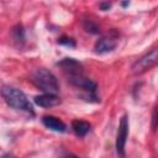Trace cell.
Segmentation results:
<instances>
[{"instance_id": "1", "label": "cell", "mask_w": 158, "mask_h": 158, "mask_svg": "<svg viewBox=\"0 0 158 158\" xmlns=\"http://www.w3.org/2000/svg\"><path fill=\"white\" fill-rule=\"evenodd\" d=\"M32 81L38 89H41L46 94H56L59 90L57 78L52 72L46 68L36 69L32 74Z\"/></svg>"}, {"instance_id": "2", "label": "cell", "mask_w": 158, "mask_h": 158, "mask_svg": "<svg viewBox=\"0 0 158 158\" xmlns=\"http://www.w3.org/2000/svg\"><path fill=\"white\" fill-rule=\"evenodd\" d=\"M1 95H2L4 100L6 101V104L9 106H11L12 109L33 112L31 104L28 102L26 95L21 90L12 88V86H9V85H4L1 89Z\"/></svg>"}, {"instance_id": "3", "label": "cell", "mask_w": 158, "mask_h": 158, "mask_svg": "<svg viewBox=\"0 0 158 158\" xmlns=\"http://www.w3.org/2000/svg\"><path fill=\"white\" fill-rule=\"evenodd\" d=\"M157 65H158V47L153 48L152 51L142 56L138 60H136L131 67V73L135 75H139Z\"/></svg>"}, {"instance_id": "4", "label": "cell", "mask_w": 158, "mask_h": 158, "mask_svg": "<svg viewBox=\"0 0 158 158\" xmlns=\"http://www.w3.org/2000/svg\"><path fill=\"white\" fill-rule=\"evenodd\" d=\"M127 135H128V120H127V116L123 115L120 120L118 130L116 135V152L121 157H123L125 154V144H126Z\"/></svg>"}, {"instance_id": "5", "label": "cell", "mask_w": 158, "mask_h": 158, "mask_svg": "<svg viewBox=\"0 0 158 158\" xmlns=\"http://www.w3.org/2000/svg\"><path fill=\"white\" fill-rule=\"evenodd\" d=\"M117 46V36H102L100 37L94 46V51L96 53H106V52H111L116 48Z\"/></svg>"}, {"instance_id": "6", "label": "cell", "mask_w": 158, "mask_h": 158, "mask_svg": "<svg viewBox=\"0 0 158 158\" xmlns=\"http://www.w3.org/2000/svg\"><path fill=\"white\" fill-rule=\"evenodd\" d=\"M57 65L62 68V70L67 74L68 78H69V77H74V75H80V74H83V72H81V69H83L81 64H80L78 60L73 59V58H64V59H62L60 62H58Z\"/></svg>"}, {"instance_id": "7", "label": "cell", "mask_w": 158, "mask_h": 158, "mask_svg": "<svg viewBox=\"0 0 158 158\" xmlns=\"http://www.w3.org/2000/svg\"><path fill=\"white\" fill-rule=\"evenodd\" d=\"M68 81H69L72 85H74V86H77V88H79V89H83V90H85V91L94 93L95 89H96V83L93 81V80L89 79V78H85L83 74H80V75H74V77H69V78H68Z\"/></svg>"}, {"instance_id": "8", "label": "cell", "mask_w": 158, "mask_h": 158, "mask_svg": "<svg viewBox=\"0 0 158 158\" xmlns=\"http://www.w3.org/2000/svg\"><path fill=\"white\" fill-rule=\"evenodd\" d=\"M35 104L41 107H52L60 104V99L54 94H42L35 96Z\"/></svg>"}, {"instance_id": "9", "label": "cell", "mask_w": 158, "mask_h": 158, "mask_svg": "<svg viewBox=\"0 0 158 158\" xmlns=\"http://www.w3.org/2000/svg\"><path fill=\"white\" fill-rule=\"evenodd\" d=\"M42 122L47 128H49L52 131H56V132H64L65 128H67L64 122L60 121L59 118L54 117V116H43Z\"/></svg>"}, {"instance_id": "10", "label": "cell", "mask_w": 158, "mask_h": 158, "mask_svg": "<svg viewBox=\"0 0 158 158\" xmlns=\"http://www.w3.org/2000/svg\"><path fill=\"white\" fill-rule=\"evenodd\" d=\"M72 128L78 137H84L90 130V123L83 120H74L72 122Z\"/></svg>"}, {"instance_id": "11", "label": "cell", "mask_w": 158, "mask_h": 158, "mask_svg": "<svg viewBox=\"0 0 158 158\" xmlns=\"http://www.w3.org/2000/svg\"><path fill=\"white\" fill-rule=\"evenodd\" d=\"M12 33H14V40L16 42H23L25 41V32H23V28L21 25H17L14 28Z\"/></svg>"}, {"instance_id": "12", "label": "cell", "mask_w": 158, "mask_h": 158, "mask_svg": "<svg viewBox=\"0 0 158 158\" xmlns=\"http://www.w3.org/2000/svg\"><path fill=\"white\" fill-rule=\"evenodd\" d=\"M84 28H85L88 32L99 33V27H98L91 20H85V21H84Z\"/></svg>"}, {"instance_id": "13", "label": "cell", "mask_w": 158, "mask_h": 158, "mask_svg": "<svg viewBox=\"0 0 158 158\" xmlns=\"http://www.w3.org/2000/svg\"><path fill=\"white\" fill-rule=\"evenodd\" d=\"M58 43H59V44H64V46H69V47H74V46H75V41H74L73 38L65 37V36L60 37V38L58 40Z\"/></svg>"}, {"instance_id": "14", "label": "cell", "mask_w": 158, "mask_h": 158, "mask_svg": "<svg viewBox=\"0 0 158 158\" xmlns=\"http://www.w3.org/2000/svg\"><path fill=\"white\" fill-rule=\"evenodd\" d=\"M157 126H158V104H157L156 107H154L153 117H152V128H153V131L157 128Z\"/></svg>"}, {"instance_id": "15", "label": "cell", "mask_w": 158, "mask_h": 158, "mask_svg": "<svg viewBox=\"0 0 158 158\" xmlns=\"http://www.w3.org/2000/svg\"><path fill=\"white\" fill-rule=\"evenodd\" d=\"M99 7L102 10V11H106V10H109L110 7H111V2H100L99 4Z\"/></svg>"}, {"instance_id": "16", "label": "cell", "mask_w": 158, "mask_h": 158, "mask_svg": "<svg viewBox=\"0 0 158 158\" xmlns=\"http://www.w3.org/2000/svg\"><path fill=\"white\" fill-rule=\"evenodd\" d=\"M1 158H14V157H12V156H11L10 153H6V154H4V156H2Z\"/></svg>"}, {"instance_id": "17", "label": "cell", "mask_w": 158, "mask_h": 158, "mask_svg": "<svg viewBox=\"0 0 158 158\" xmlns=\"http://www.w3.org/2000/svg\"><path fill=\"white\" fill-rule=\"evenodd\" d=\"M130 2H122V6H127Z\"/></svg>"}, {"instance_id": "18", "label": "cell", "mask_w": 158, "mask_h": 158, "mask_svg": "<svg viewBox=\"0 0 158 158\" xmlns=\"http://www.w3.org/2000/svg\"><path fill=\"white\" fill-rule=\"evenodd\" d=\"M67 158H78V157H75V156H69V157H67Z\"/></svg>"}]
</instances>
